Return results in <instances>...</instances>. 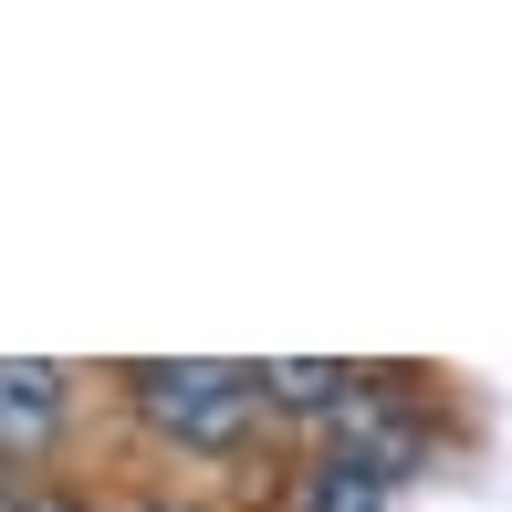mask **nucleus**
I'll use <instances>...</instances> for the list:
<instances>
[{
    "label": "nucleus",
    "mask_w": 512,
    "mask_h": 512,
    "mask_svg": "<svg viewBox=\"0 0 512 512\" xmlns=\"http://www.w3.org/2000/svg\"><path fill=\"white\" fill-rule=\"evenodd\" d=\"M335 460H356V471L398 481L408 460H418V429H408V418H387V408H356V418H345V450H335Z\"/></svg>",
    "instance_id": "obj_3"
},
{
    "label": "nucleus",
    "mask_w": 512,
    "mask_h": 512,
    "mask_svg": "<svg viewBox=\"0 0 512 512\" xmlns=\"http://www.w3.org/2000/svg\"><path fill=\"white\" fill-rule=\"evenodd\" d=\"M136 408L147 429H168L178 450H241L251 418H262V366H209V356H178V366H136Z\"/></svg>",
    "instance_id": "obj_1"
},
{
    "label": "nucleus",
    "mask_w": 512,
    "mask_h": 512,
    "mask_svg": "<svg viewBox=\"0 0 512 512\" xmlns=\"http://www.w3.org/2000/svg\"><path fill=\"white\" fill-rule=\"evenodd\" d=\"M63 429V366L0 356V450H42Z\"/></svg>",
    "instance_id": "obj_2"
},
{
    "label": "nucleus",
    "mask_w": 512,
    "mask_h": 512,
    "mask_svg": "<svg viewBox=\"0 0 512 512\" xmlns=\"http://www.w3.org/2000/svg\"><path fill=\"white\" fill-rule=\"evenodd\" d=\"M147 512H178V502H147Z\"/></svg>",
    "instance_id": "obj_7"
},
{
    "label": "nucleus",
    "mask_w": 512,
    "mask_h": 512,
    "mask_svg": "<svg viewBox=\"0 0 512 512\" xmlns=\"http://www.w3.org/2000/svg\"><path fill=\"white\" fill-rule=\"evenodd\" d=\"M11 512H84V502H74V492H21Z\"/></svg>",
    "instance_id": "obj_6"
},
{
    "label": "nucleus",
    "mask_w": 512,
    "mask_h": 512,
    "mask_svg": "<svg viewBox=\"0 0 512 512\" xmlns=\"http://www.w3.org/2000/svg\"><path fill=\"white\" fill-rule=\"evenodd\" d=\"M377 502H387V481H377V471H356V460H324L314 492H304V512H377Z\"/></svg>",
    "instance_id": "obj_5"
},
{
    "label": "nucleus",
    "mask_w": 512,
    "mask_h": 512,
    "mask_svg": "<svg viewBox=\"0 0 512 512\" xmlns=\"http://www.w3.org/2000/svg\"><path fill=\"white\" fill-rule=\"evenodd\" d=\"M262 398L272 408H356V377H345V366H304V356H283V366H262Z\"/></svg>",
    "instance_id": "obj_4"
}]
</instances>
